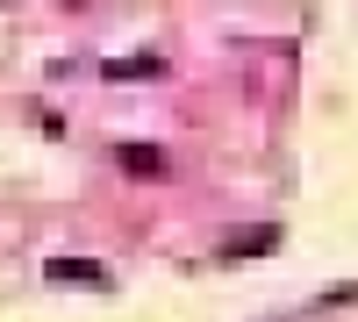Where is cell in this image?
Here are the masks:
<instances>
[{
    "instance_id": "cell-1",
    "label": "cell",
    "mask_w": 358,
    "mask_h": 322,
    "mask_svg": "<svg viewBox=\"0 0 358 322\" xmlns=\"http://www.w3.org/2000/svg\"><path fill=\"white\" fill-rule=\"evenodd\" d=\"M50 279L57 286H108V272L101 265H79V258H50Z\"/></svg>"
},
{
    "instance_id": "cell-2",
    "label": "cell",
    "mask_w": 358,
    "mask_h": 322,
    "mask_svg": "<svg viewBox=\"0 0 358 322\" xmlns=\"http://www.w3.org/2000/svg\"><path fill=\"white\" fill-rule=\"evenodd\" d=\"M122 165L143 180V172H165V151H158V143H122Z\"/></svg>"
}]
</instances>
